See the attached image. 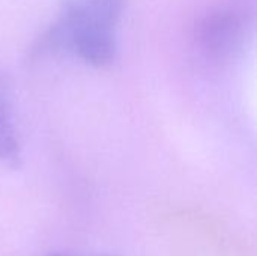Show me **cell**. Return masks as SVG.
I'll return each instance as SVG.
<instances>
[{"instance_id":"obj_1","label":"cell","mask_w":257,"mask_h":256,"mask_svg":"<svg viewBox=\"0 0 257 256\" xmlns=\"http://www.w3.org/2000/svg\"><path fill=\"white\" fill-rule=\"evenodd\" d=\"M128 0H65L35 39L30 59L72 56L93 68L110 66L117 54V29Z\"/></svg>"},{"instance_id":"obj_2","label":"cell","mask_w":257,"mask_h":256,"mask_svg":"<svg viewBox=\"0 0 257 256\" xmlns=\"http://www.w3.org/2000/svg\"><path fill=\"white\" fill-rule=\"evenodd\" d=\"M253 27L254 0H218L194 20V50L211 65L230 63L245 48Z\"/></svg>"},{"instance_id":"obj_3","label":"cell","mask_w":257,"mask_h":256,"mask_svg":"<svg viewBox=\"0 0 257 256\" xmlns=\"http://www.w3.org/2000/svg\"><path fill=\"white\" fill-rule=\"evenodd\" d=\"M21 143L14 118V89L11 78L0 72V166L18 167Z\"/></svg>"},{"instance_id":"obj_4","label":"cell","mask_w":257,"mask_h":256,"mask_svg":"<svg viewBox=\"0 0 257 256\" xmlns=\"http://www.w3.org/2000/svg\"><path fill=\"white\" fill-rule=\"evenodd\" d=\"M50 256H66V255H62V253H51Z\"/></svg>"}]
</instances>
